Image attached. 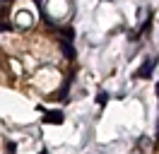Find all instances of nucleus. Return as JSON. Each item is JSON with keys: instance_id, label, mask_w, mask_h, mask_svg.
Masks as SVG:
<instances>
[{"instance_id": "obj_2", "label": "nucleus", "mask_w": 159, "mask_h": 154, "mask_svg": "<svg viewBox=\"0 0 159 154\" xmlns=\"http://www.w3.org/2000/svg\"><path fill=\"white\" fill-rule=\"evenodd\" d=\"M60 51L65 53V58H68V60H72V58H75V48L70 46L68 41H63V43H60Z\"/></svg>"}, {"instance_id": "obj_1", "label": "nucleus", "mask_w": 159, "mask_h": 154, "mask_svg": "<svg viewBox=\"0 0 159 154\" xmlns=\"http://www.w3.org/2000/svg\"><path fill=\"white\" fill-rule=\"evenodd\" d=\"M154 65H157V58H149L147 63L135 72V77H149V75H152V70H154Z\"/></svg>"}, {"instance_id": "obj_7", "label": "nucleus", "mask_w": 159, "mask_h": 154, "mask_svg": "<svg viewBox=\"0 0 159 154\" xmlns=\"http://www.w3.org/2000/svg\"><path fill=\"white\" fill-rule=\"evenodd\" d=\"M41 154H48V152H41Z\"/></svg>"}, {"instance_id": "obj_6", "label": "nucleus", "mask_w": 159, "mask_h": 154, "mask_svg": "<svg viewBox=\"0 0 159 154\" xmlns=\"http://www.w3.org/2000/svg\"><path fill=\"white\" fill-rule=\"evenodd\" d=\"M2 2H10V0H2Z\"/></svg>"}, {"instance_id": "obj_5", "label": "nucleus", "mask_w": 159, "mask_h": 154, "mask_svg": "<svg viewBox=\"0 0 159 154\" xmlns=\"http://www.w3.org/2000/svg\"><path fill=\"white\" fill-rule=\"evenodd\" d=\"M157 96H159V84H157Z\"/></svg>"}, {"instance_id": "obj_3", "label": "nucleus", "mask_w": 159, "mask_h": 154, "mask_svg": "<svg viewBox=\"0 0 159 154\" xmlns=\"http://www.w3.org/2000/svg\"><path fill=\"white\" fill-rule=\"evenodd\" d=\"M46 123H63V113H60V111H48Z\"/></svg>"}, {"instance_id": "obj_4", "label": "nucleus", "mask_w": 159, "mask_h": 154, "mask_svg": "<svg viewBox=\"0 0 159 154\" xmlns=\"http://www.w3.org/2000/svg\"><path fill=\"white\" fill-rule=\"evenodd\" d=\"M97 104H106V94H104V92H101V94L97 96Z\"/></svg>"}]
</instances>
